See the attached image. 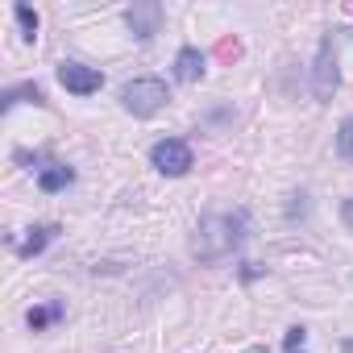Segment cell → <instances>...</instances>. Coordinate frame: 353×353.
I'll return each mask as SVG.
<instances>
[{
	"instance_id": "obj_1",
	"label": "cell",
	"mask_w": 353,
	"mask_h": 353,
	"mask_svg": "<svg viewBox=\"0 0 353 353\" xmlns=\"http://www.w3.org/2000/svg\"><path fill=\"white\" fill-rule=\"evenodd\" d=\"M245 229H250V212L237 208V212H221V216H204L196 237H192V258L196 262H221L229 258L241 241H245Z\"/></svg>"
},
{
	"instance_id": "obj_2",
	"label": "cell",
	"mask_w": 353,
	"mask_h": 353,
	"mask_svg": "<svg viewBox=\"0 0 353 353\" xmlns=\"http://www.w3.org/2000/svg\"><path fill=\"white\" fill-rule=\"evenodd\" d=\"M121 104H125V112H133V117H154V112H162V108L170 104V92H166L162 79L141 75V79H129V83L121 88Z\"/></svg>"
},
{
	"instance_id": "obj_3",
	"label": "cell",
	"mask_w": 353,
	"mask_h": 353,
	"mask_svg": "<svg viewBox=\"0 0 353 353\" xmlns=\"http://www.w3.org/2000/svg\"><path fill=\"white\" fill-rule=\"evenodd\" d=\"M150 162H154L158 174H170V179H179V174L192 170V145L179 141V137H162V141H154Z\"/></svg>"
},
{
	"instance_id": "obj_4",
	"label": "cell",
	"mask_w": 353,
	"mask_h": 353,
	"mask_svg": "<svg viewBox=\"0 0 353 353\" xmlns=\"http://www.w3.org/2000/svg\"><path fill=\"white\" fill-rule=\"evenodd\" d=\"M336 83H341L336 50H332V38H324V42H320V50H316V63H312V92H316V100H320V104H328V100H332V92H336Z\"/></svg>"
},
{
	"instance_id": "obj_5",
	"label": "cell",
	"mask_w": 353,
	"mask_h": 353,
	"mask_svg": "<svg viewBox=\"0 0 353 353\" xmlns=\"http://www.w3.org/2000/svg\"><path fill=\"white\" fill-rule=\"evenodd\" d=\"M59 83L71 92V96H92L104 88V75L96 67H83V63H63L59 67Z\"/></svg>"
},
{
	"instance_id": "obj_6",
	"label": "cell",
	"mask_w": 353,
	"mask_h": 353,
	"mask_svg": "<svg viewBox=\"0 0 353 353\" xmlns=\"http://www.w3.org/2000/svg\"><path fill=\"white\" fill-rule=\"evenodd\" d=\"M125 26H129V34L137 42L154 38L158 26H162V5H133V9H125Z\"/></svg>"
},
{
	"instance_id": "obj_7",
	"label": "cell",
	"mask_w": 353,
	"mask_h": 353,
	"mask_svg": "<svg viewBox=\"0 0 353 353\" xmlns=\"http://www.w3.org/2000/svg\"><path fill=\"white\" fill-rule=\"evenodd\" d=\"M204 71H208V59H204V50H196V46H183L179 54H174V79H179V83H200V79H204Z\"/></svg>"
},
{
	"instance_id": "obj_8",
	"label": "cell",
	"mask_w": 353,
	"mask_h": 353,
	"mask_svg": "<svg viewBox=\"0 0 353 353\" xmlns=\"http://www.w3.org/2000/svg\"><path fill=\"white\" fill-rule=\"evenodd\" d=\"M63 312H67V307H63L59 299H46V303H34V307L26 312V324H30L34 332H46L50 324H59V320H63Z\"/></svg>"
},
{
	"instance_id": "obj_9",
	"label": "cell",
	"mask_w": 353,
	"mask_h": 353,
	"mask_svg": "<svg viewBox=\"0 0 353 353\" xmlns=\"http://www.w3.org/2000/svg\"><path fill=\"white\" fill-rule=\"evenodd\" d=\"M54 233H59V225H34V229H30V237H26V241H17V258H38V254L54 241Z\"/></svg>"
},
{
	"instance_id": "obj_10",
	"label": "cell",
	"mask_w": 353,
	"mask_h": 353,
	"mask_svg": "<svg viewBox=\"0 0 353 353\" xmlns=\"http://www.w3.org/2000/svg\"><path fill=\"white\" fill-rule=\"evenodd\" d=\"M67 183H75V170H71L67 162H50V166L38 170V188H42V192H63Z\"/></svg>"
},
{
	"instance_id": "obj_11",
	"label": "cell",
	"mask_w": 353,
	"mask_h": 353,
	"mask_svg": "<svg viewBox=\"0 0 353 353\" xmlns=\"http://www.w3.org/2000/svg\"><path fill=\"white\" fill-rule=\"evenodd\" d=\"M13 104H46V96H42L38 83H21V88H9L5 100H0V108H5V112H9Z\"/></svg>"
},
{
	"instance_id": "obj_12",
	"label": "cell",
	"mask_w": 353,
	"mask_h": 353,
	"mask_svg": "<svg viewBox=\"0 0 353 353\" xmlns=\"http://www.w3.org/2000/svg\"><path fill=\"white\" fill-rule=\"evenodd\" d=\"M13 17H17V26H21V38L34 42V38H38V13H34L30 5H13Z\"/></svg>"
},
{
	"instance_id": "obj_13",
	"label": "cell",
	"mask_w": 353,
	"mask_h": 353,
	"mask_svg": "<svg viewBox=\"0 0 353 353\" xmlns=\"http://www.w3.org/2000/svg\"><path fill=\"white\" fill-rule=\"evenodd\" d=\"M336 154H341L345 162H353V117H345L341 129H336Z\"/></svg>"
},
{
	"instance_id": "obj_14",
	"label": "cell",
	"mask_w": 353,
	"mask_h": 353,
	"mask_svg": "<svg viewBox=\"0 0 353 353\" xmlns=\"http://www.w3.org/2000/svg\"><path fill=\"white\" fill-rule=\"evenodd\" d=\"M303 345H307V328H299V324H295V328H287V336H283V349H287V353H307Z\"/></svg>"
},
{
	"instance_id": "obj_15",
	"label": "cell",
	"mask_w": 353,
	"mask_h": 353,
	"mask_svg": "<svg viewBox=\"0 0 353 353\" xmlns=\"http://www.w3.org/2000/svg\"><path fill=\"white\" fill-rule=\"evenodd\" d=\"M341 221H345V225H349V229H353V196H349V200H345V204H341Z\"/></svg>"
},
{
	"instance_id": "obj_16",
	"label": "cell",
	"mask_w": 353,
	"mask_h": 353,
	"mask_svg": "<svg viewBox=\"0 0 353 353\" xmlns=\"http://www.w3.org/2000/svg\"><path fill=\"white\" fill-rule=\"evenodd\" d=\"M341 353H353V336H349V341H345V345H341Z\"/></svg>"
}]
</instances>
